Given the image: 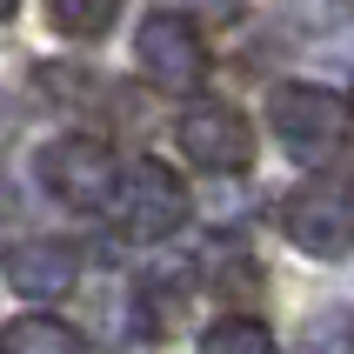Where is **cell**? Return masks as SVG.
I'll return each instance as SVG.
<instances>
[{
	"instance_id": "9c48e42d",
	"label": "cell",
	"mask_w": 354,
	"mask_h": 354,
	"mask_svg": "<svg viewBox=\"0 0 354 354\" xmlns=\"http://www.w3.org/2000/svg\"><path fill=\"white\" fill-rule=\"evenodd\" d=\"M201 354H274V335L254 315H221L214 328H201Z\"/></svg>"
},
{
	"instance_id": "6da1fadb",
	"label": "cell",
	"mask_w": 354,
	"mask_h": 354,
	"mask_svg": "<svg viewBox=\"0 0 354 354\" xmlns=\"http://www.w3.org/2000/svg\"><path fill=\"white\" fill-rule=\"evenodd\" d=\"M268 120H274V140L301 167H328V160L348 147V100L335 87H315V80H288L268 94Z\"/></svg>"
},
{
	"instance_id": "7a4b0ae2",
	"label": "cell",
	"mask_w": 354,
	"mask_h": 354,
	"mask_svg": "<svg viewBox=\"0 0 354 354\" xmlns=\"http://www.w3.org/2000/svg\"><path fill=\"white\" fill-rule=\"evenodd\" d=\"M107 207L120 214V227L140 241H160L174 234V227H187V187H180L174 167H160V160H134L127 174L114 180V194H107Z\"/></svg>"
},
{
	"instance_id": "8fae6325",
	"label": "cell",
	"mask_w": 354,
	"mask_h": 354,
	"mask_svg": "<svg viewBox=\"0 0 354 354\" xmlns=\"http://www.w3.org/2000/svg\"><path fill=\"white\" fill-rule=\"evenodd\" d=\"M214 14H241V0H214Z\"/></svg>"
},
{
	"instance_id": "ba28073f",
	"label": "cell",
	"mask_w": 354,
	"mask_h": 354,
	"mask_svg": "<svg viewBox=\"0 0 354 354\" xmlns=\"http://www.w3.org/2000/svg\"><path fill=\"white\" fill-rule=\"evenodd\" d=\"M0 354H87V341L54 315H20L0 328Z\"/></svg>"
},
{
	"instance_id": "277c9868",
	"label": "cell",
	"mask_w": 354,
	"mask_h": 354,
	"mask_svg": "<svg viewBox=\"0 0 354 354\" xmlns=\"http://www.w3.org/2000/svg\"><path fill=\"white\" fill-rule=\"evenodd\" d=\"M134 54H140V74L154 80L160 94H194L207 80V47H201L187 14H147Z\"/></svg>"
},
{
	"instance_id": "8992f818",
	"label": "cell",
	"mask_w": 354,
	"mask_h": 354,
	"mask_svg": "<svg viewBox=\"0 0 354 354\" xmlns=\"http://www.w3.org/2000/svg\"><path fill=\"white\" fill-rule=\"evenodd\" d=\"M281 227H288L295 248H308V254H321V261L348 254V187L328 180V174L301 180L295 194H288V207H281Z\"/></svg>"
},
{
	"instance_id": "52a82bcc",
	"label": "cell",
	"mask_w": 354,
	"mask_h": 354,
	"mask_svg": "<svg viewBox=\"0 0 354 354\" xmlns=\"http://www.w3.org/2000/svg\"><path fill=\"white\" fill-rule=\"evenodd\" d=\"M80 281V248L74 241H20L7 248V288L27 301H60Z\"/></svg>"
},
{
	"instance_id": "3957f363",
	"label": "cell",
	"mask_w": 354,
	"mask_h": 354,
	"mask_svg": "<svg viewBox=\"0 0 354 354\" xmlns=\"http://www.w3.org/2000/svg\"><path fill=\"white\" fill-rule=\"evenodd\" d=\"M180 154L201 174H248L254 167V120L227 100H201L180 114Z\"/></svg>"
},
{
	"instance_id": "30bf717a",
	"label": "cell",
	"mask_w": 354,
	"mask_h": 354,
	"mask_svg": "<svg viewBox=\"0 0 354 354\" xmlns=\"http://www.w3.org/2000/svg\"><path fill=\"white\" fill-rule=\"evenodd\" d=\"M114 14H120V0H47V20L67 40H100L114 27Z\"/></svg>"
},
{
	"instance_id": "4fadbf2b",
	"label": "cell",
	"mask_w": 354,
	"mask_h": 354,
	"mask_svg": "<svg viewBox=\"0 0 354 354\" xmlns=\"http://www.w3.org/2000/svg\"><path fill=\"white\" fill-rule=\"evenodd\" d=\"M0 140H7V120H0Z\"/></svg>"
},
{
	"instance_id": "5b68a950",
	"label": "cell",
	"mask_w": 354,
	"mask_h": 354,
	"mask_svg": "<svg viewBox=\"0 0 354 354\" xmlns=\"http://www.w3.org/2000/svg\"><path fill=\"white\" fill-rule=\"evenodd\" d=\"M40 180L54 187L67 207H107V194H114V147L94 134H60L47 154H40Z\"/></svg>"
},
{
	"instance_id": "7c38bea8",
	"label": "cell",
	"mask_w": 354,
	"mask_h": 354,
	"mask_svg": "<svg viewBox=\"0 0 354 354\" xmlns=\"http://www.w3.org/2000/svg\"><path fill=\"white\" fill-rule=\"evenodd\" d=\"M14 7H20V0H0V20H14Z\"/></svg>"
}]
</instances>
